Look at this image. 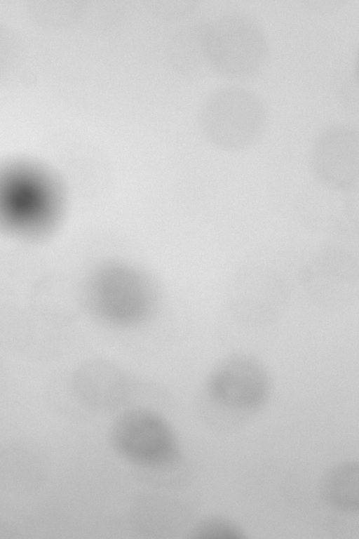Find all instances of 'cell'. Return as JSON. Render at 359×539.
I'll return each mask as SVG.
<instances>
[{
	"label": "cell",
	"instance_id": "cell-1",
	"mask_svg": "<svg viewBox=\"0 0 359 539\" xmlns=\"http://www.w3.org/2000/svg\"><path fill=\"white\" fill-rule=\"evenodd\" d=\"M285 282L261 265L241 267L231 277L219 319V333L231 352L255 354L269 347L278 331L287 298Z\"/></svg>",
	"mask_w": 359,
	"mask_h": 539
},
{
	"label": "cell",
	"instance_id": "cell-2",
	"mask_svg": "<svg viewBox=\"0 0 359 539\" xmlns=\"http://www.w3.org/2000/svg\"><path fill=\"white\" fill-rule=\"evenodd\" d=\"M154 286L135 268L107 263L93 272L78 297L79 303L103 324L131 328L151 315L157 302Z\"/></svg>",
	"mask_w": 359,
	"mask_h": 539
},
{
	"label": "cell",
	"instance_id": "cell-3",
	"mask_svg": "<svg viewBox=\"0 0 359 539\" xmlns=\"http://www.w3.org/2000/svg\"><path fill=\"white\" fill-rule=\"evenodd\" d=\"M59 189L41 169L27 164L0 170V227L32 237L54 225L60 209Z\"/></svg>",
	"mask_w": 359,
	"mask_h": 539
},
{
	"label": "cell",
	"instance_id": "cell-4",
	"mask_svg": "<svg viewBox=\"0 0 359 539\" xmlns=\"http://www.w3.org/2000/svg\"><path fill=\"white\" fill-rule=\"evenodd\" d=\"M197 119L209 142L219 149L237 152L260 140L267 125L268 111L263 100L251 90L223 86L203 99Z\"/></svg>",
	"mask_w": 359,
	"mask_h": 539
},
{
	"label": "cell",
	"instance_id": "cell-5",
	"mask_svg": "<svg viewBox=\"0 0 359 539\" xmlns=\"http://www.w3.org/2000/svg\"><path fill=\"white\" fill-rule=\"evenodd\" d=\"M204 48L211 69L236 80L258 73L269 52L268 39L260 23L250 13L238 9L226 10L207 20Z\"/></svg>",
	"mask_w": 359,
	"mask_h": 539
},
{
	"label": "cell",
	"instance_id": "cell-6",
	"mask_svg": "<svg viewBox=\"0 0 359 539\" xmlns=\"http://www.w3.org/2000/svg\"><path fill=\"white\" fill-rule=\"evenodd\" d=\"M115 453L130 464L149 470H164L180 460L182 446L170 423L155 411L134 407L121 412L109 430Z\"/></svg>",
	"mask_w": 359,
	"mask_h": 539
},
{
	"label": "cell",
	"instance_id": "cell-7",
	"mask_svg": "<svg viewBox=\"0 0 359 539\" xmlns=\"http://www.w3.org/2000/svg\"><path fill=\"white\" fill-rule=\"evenodd\" d=\"M272 391L270 373L257 355L231 352L208 374L203 392L208 404L227 417L244 418L262 410Z\"/></svg>",
	"mask_w": 359,
	"mask_h": 539
},
{
	"label": "cell",
	"instance_id": "cell-8",
	"mask_svg": "<svg viewBox=\"0 0 359 539\" xmlns=\"http://www.w3.org/2000/svg\"><path fill=\"white\" fill-rule=\"evenodd\" d=\"M314 178L328 189L347 192L359 182V133L353 124L336 122L321 129L309 153Z\"/></svg>",
	"mask_w": 359,
	"mask_h": 539
},
{
	"label": "cell",
	"instance_id": "cell-9",
	"mask_svg": "<svg viewBox=\"0 0 359 539\" xmlns=\"http://www.w3.org/2000/svg\"><path fill=\"white\" fill-rule=\"evenodd\" d=\"M304 275V284L316 302L337 306L354 296L358 264L353 253L341 247L325 248Z\"/></svg>",
	"mask_w": 359,
	"mask_h": 539
},
{
	"label": "cell",
	"instance_id": "cell-10",
	"mask_svg": "<svg viewBox=\"0 0 359 539\" xmlns=\"http://www.w3.org/2000/svg\"><path fill=\"white\" fill-rule=\"evenodd\" d=\"M48 460L43 449L30 441H18L0 448V488L26 494L46 481Z\"/></svg>",
	"mask_w": 359,
	"mask_h": 539
},
{
	"label": "cell",
	"instance_id": "cell-11",
	"mask_svg": "<svg viewBox=\"0 0 359 539\" xmlns=\"http://www.w3.org/2000/svg\"><path fill=\"white\" fill-rule=\"evenodd\" d=\"M72 394L88 406L104 408L113 405L122 397L126 378L115 364L103 359L83 362L73 373Z\"/></svg>",
	"mask_w": 359,
	"mask_h": 539
},
{
	"label": "cell",
	"instance_id": "cell-12",
	"mask_svg": "<svg viewBox=\"0 0 359 539\" xmlns=\"http://www.w3.org/2000/svg\"><path fill=\"white\" fill-rule=\"evenodd\" d=\"M207 20L190 22L176 29L168 41V53L172 66L183 75L201 77L211 69L204 48Z\"/></svg>",
	"mask_w": 359,
	"mask_h": 539
},
{
	"label": "cell",
	"instance_id": "cell-13",
	"mask_svg": "<svg viewBox=\"0 0 359 539\" xmlns=\"http://www.w3.org/2000/svg\"><path fill=\"white\" fill-rule=\"evenodd\" d=\"M320 492L323 500L333 508L357 512L359 508V466L345 460L330 467L322 477Z\"/></svg>",
	"mask_w": 359,
	"mask_h": 539
},
{
	"label": "cell",
	"instance_id": "cell-14",
	"mask_svg": "<svg viewBox=\"0 0 359 539\" xmlns=\"http://www.w3.org/2000/svg\"><path fill=\"white\" fill-rule=\"evenodd\" d=\"M34 319L10 294L0 298V348L27 351L34 337Z\"/></svg>",
	"mask_w": 359,
	"mask_h": 539
},
{
	"label": "cell",
	"instance_id": "cell-15",
	"mask_svg": "<svg viewBox=\"0 0 359 539\" xmlns=\"http://www.w3.org/2000/svg\"><path fill=\"white\" fill-rule=\"evenodd\" d=\"M193 533L198 538H241V528L229 519L211 515L201 519L195 526Z\"/></svg>",
	"mask_w": 359,
	"mask_h": 539
},
{
	"label": "cell",
	"instance_id": "cell-16",
	"mask_svg": "<svg viewBox=\"0 0 359 539\" xmlns=\"http://www.w3.org/2000/svg\"><path fill=\"white\" fill-rule=\"evenodd\" d=\"M8 384V377L6 369L0 362V396L4 392Z\"/></svg>",
	"mask_w": 359,
	"mask_h": 539
}]
</instances>
